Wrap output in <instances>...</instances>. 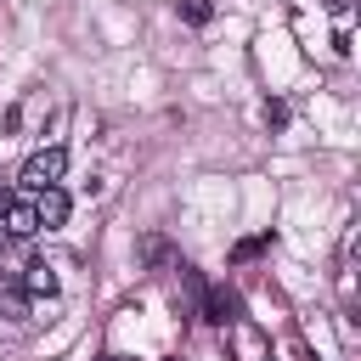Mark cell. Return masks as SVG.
Listing matches in <instances>:
<instances>
[{"instance_id": "8", "label": "cell", "mask_w": 361, "mask_h": 361, "mask_svg": "<svg viewBox=\"0 0 361 361\" xmlns=\"http://www.w3.org/2000/svg\"><path fill=\"white\" fill-rule=\"evenodd\" d=\"M327 6H333V11H338V17H344V11H350V0H327Z\"/></svg>"}, {"instance_id": "3", "label": "cell", "mask_w": 361, "mask_h": 361, "mask_svg": "<svg viewBox=\"0 0 361 361\" xmlns=\"http://www.w3.org/2000/svg\"><path fill=\"white\" fill-rule=\"evenodd\" d=\"M28 197H34L39 226H62V220H68V192H62V186H34Z\"/></svg>"}, {"instance_id": "4", "label": "cell", "mask_w": 361, "mask_h": 361, "mask_svg": "<svg viewBox=\"0 0 361 361\" xmlns=\"http://www.w3.org/2000/svg\"><path fill=\"white\" fill-rule=\"evenodd\" d=\"M23 293H34V299L45 293V299H51V293H56V276H51V265H28V271H23Z\"/></svg>"}, {"instance_id": "7", "label": "cell", "mask_w": 361, "mask_h": 361, "mask_svg": "<svg viewBox=\"0 0 361 361\" xmlns=\"http://www.w3.org/2000/svg\"><path fill=\"white\" fill-rule=\"evenodd\" d=\"M186 23H209V0H175Z\"/></svg>"}, {"instance_id": "9", "label": "cell", "mask_w": 361, "mask_h": 361, "mask_svg": "<svg viewBox=\"0 0 361 361\" xmlns=\"http://www.w3.org/2000/svg\"><path fill=\"white\" fill-rule=\"evenodd\" d=\"M107 361H124V355H107Z\"/></svg>"}, {"instance_id": "1", "label": "cell", "mask_w": 361, "mask_h": 361, "mask_svg": "<svg viewBox=\"0 0 361 361\" xmlns=\"http://www.w3.org/2000/svg\"><path fill=\"white\" fill-rule=\"evenodd\" d=\"M68 175V152L62 147H45V152H34L28 164H23V186L34 192V186H56Z\"/></svg>"}, {"instance_id": "6", "label": "cell", "mask_w": 361, "mask_h": 361, "mask_svg": "<svg viewBox=\"0 0 361 361\" xmlns=\"http://www.w3.org/2000/svg\"><path fill=\"white\" fill-rule=\"evenodd\" d=\"M237 355H243V361H265V338H259L254 327H237Z\"/></svg>"}, {"instance_id": "5", "label": "cell", "mask_w": 361, "mask_h": 361, "mask_svg": "<svg viewBox=\"0 0 361 361\" xmlns=\"http://www.w3.org/2000/svg\"><path fill=\"white\" fill-rule=\"evenodd\" d=\"M209 316H214V322H237V293H231V288H214V293H209Z\"/></svg>"}, {"instance_id": "2", "label": "cell", "mask_w": 361, "mask_h": 361, "mask_svg": "<svg viewBox=\"0 0 361 361\" xmlns=\"http://www.w3.org/2000/svg\"><path fill=\"white\" fill-rule=\"evenodd\" d=\"M0 214H6V237H34V231H39V214H34V197H28V192H23V197L6 192Z\"/></svg>"}]
</instances>
